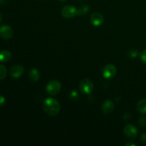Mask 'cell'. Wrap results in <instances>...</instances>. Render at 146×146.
Instances as JSON below:
<instances>
[{"label":"cell","mask_w":146,"mask_h":146,"mask_svg":"<svg viewBox=\"0 0 146 146\" xmlns=\"http://www.w3.org/2000/svg\"><path fill=\"white\" fill-rule=\"evenodd\" d=\"M60 104L56 99L53 98H48L44 101L43 109L44 112L51 116L58 115L60 111Z\"/></svg>","instance_id":"6da1fadb"},{"label":"cell","mask_w":146,"mask_h":146,"mask_svg":"<svg viewBox=\"0 0 146 146\" xmlns=\"http://www.w3.org/2000/svg\"><path fill=\"white\" fill-rule=\"evenodd\" d=\"M79 90L82 94H90L94 88V83L89 78H84L79 84Z\"/></svg>","instance_id":"7a4b0ae2"},{"label":"cell","mask_w":146,"mask_h":146,"mask_svg":"<svg viewBox=\"0 0 146 146\" xmlns=\"http://www.w3.org/2000/svg\"><path fill=\"white\" fill-rule=\"evenodd\" d=\"M61 83L56 80H53V81H49L47 84L46 90L48 94L51 96H56L61 91Z\"/></svg>","instance_id":"3957f363"},{"label":"cell","mask_w":146,"mask_h":146,"mask_svg":"<svg viewBox=\"0 0 146 146\" xmlns=\"http://www.w3.org/2000/svg\"><path fill=\"white\" fill-rule=\"evenodd\" d=\"M117 72V68L113 64H107L102 69V75L105 78H113L115 76Z\"/></svg>","instance_id":"277c9868"},{"label":"cell","mask_w":146,"mask_h":146,"mask_svg":"<svg viewBox=\"0 0 146 146\" xmlns=\"http://www.w3.org/2000/svg\"><path fill=\"white\" fill-rule=\"evenodd\" d=\"M77 9L73 6H65L61 9V15L66 19H71L76 16Z\"/></svg>","instance_id":"5b68a950"},{"label":"cell","mask_w":146,"mask_h":146,"mask_svg":"<svg viewBox=\"0 0 146 146\" xmlns=\"http://www.w3.org/2000/svg\"><path fill=\"white\" fill-rule=\"evenodd\" d=\"M13 33V29L10 26L3 25L0 27V37L3 39H10L12 37Z\"/></svg>","instance_id":"8992f818"},{"label":"cell","mask_w":146,"mask_h":146,"mask_svg":"<svg viewBox=\"0 0 146 146\" xmlns=\"http://www.w3.org/2000/svg\"><path fill=\"white\" fill-rule=\"evenodd\" d=\"M123 133L127 138H131V139L136 138V136L138 135V130L133 125H131V124L125 125L123 130Z\"/></svg>","instance_id":"52a82bcc"},{"label":"cell","mask_w":146,"mask_h":146,"mask_svg":"<svg viewBox=\"0 0 146 146\" xmlns=\"http://www.w3.org/2000/svg\"><path fill=\"white\" fill-rule=\"evenodd\" d=\"M24 68L21 65H14L10 68L9 75L13 78H19L24 74Z\"/></svg>","instance_id":"ba28073f"},{"label":"cell","mask_w":146,"mask_h":146,"mask_svg":"<svg viewBox=\"0 0 146 146\" xmlns=\"http://www.w3.org/2000/svg\"><path fill=\"white\" fill-rule=\"evenodd\" d=\"M91 22L94 27H99L101 24H103L104 21V18L101 14L98 12H94L91 14Z\"/></svg>","instance_id":"9c48e42d"},{"label":"cell","mask_w":146,"mask_h":146,"mask_svg":"<svg viewBox=\"0 0 146 146\" xmlns=\"http://www.w3.org/2000/svg\"><path fill=\"white\" fill-rule=\"evenodd\" d=\"M101 110H102L103 113L105 114H109L113 112L114 110V104L111 100L108 99L106 100L102 104L101 106Z\"/></svg>","instance_id":"30bf717a"},{"label":"cell","mask_w":146,"mask_h":146,"mask_svg":"<svg viewBox=\"0 0 146 146\" xmlns=\"http://www.w3.org/2000/svg\"><path fill=\"white\" fill-rule=\"evenodd\" d=\"M29 79L32 81H37L40 78V73L36 68H32L29 71Z\"/></svg>","instance_id":"8fae6325"},{"label":"cell","mask_w":146,"mask_h":146,"mask_svg":"<svg viewBox=\"0 0 146 146\" xmlns=\"http://www.w3.org/2000/svg\"><path fill=\"white\" fill-rule=\"evenodd\" d=\"M11 53L7 50L0 51V62H7L11 58Z\"/></svg>","instance_id":"7c38bea8"},{"label":"cell","mask_w":146,"mask_h":146,"mask_svg":"<svg viewBox=\"0 0 146 146\" xmlns=\"http://www.w3.org/2000/svg\"><path fill=\"white\" fill-rule=\"evenodd\" d=\"M137 110L142 114H146V99H141L137 104Z\"/></svg>","instance_id":"4fadbf2b"},{"label":"cell","mask_w":146,"mask_h":146,"mask_svg":"<svg viewBox=\"0 0 146 146\" xmlns=\"http://www.w3.org/2000/svg\"><path fill=\"white\" fill-rule=\"evenodd\" d=\"M89 11V7L88 5H82L77 9V16H83L87 14Z\"/></svg>","instance_id":"5bb4252c"},{"label":"cell","mask_w":146,"mask_h":146,"mask_svg":"<svg viewBox=\"0 0 146 146\" xmlns=\"http://www.w3.org/2000/svg\"><path fill=\"white\" fill-rule=\"evenodd\" d=\"M7 75V68L2 64H0V81L3 80Z\"/></svg>","instance_id":"9a60e30c"},{"label":"cell","mask_w":146,"mask_h":146,"mask_svg":"<svg viewBox=\"0 0 146 146\" xmlns=\"http://www.w3.org/2000/svg\"><path fill=\"white\" fill-rule=\"evenodd\" d=\"M128 55L131 58H135V57L138 56L139 55V52H138V50L136 49H131L128 51Z\"/></svg>","instance_id":"2e32d148"},{"label":"cell","mask_w":146,"mask_h":146,"mask_svg":"<svg viewBox=\"0 0 146 146\" xmlns=\"http://www.w3.org/2000/svg\"><path fill=\"white\" fill-rule=\"evenodd\" d=\"M141 60H142L143 62L146 64V49L143 50V51L141 53Z\"/></svg>","instance_id":"e0dca14e"},{"label":"cell","mask_w":146,"mask_h":146,"mask_svg":"<svg viewBox=\"0 0 146 146\" xmlns=\"http://www.w3.org/2000/svg\"><path fill=\"white\" fill-rule=\"evenodd\" d=\"M138 123H139V125H141V126H145V125H146L145 117H141V118L139 119Z\"/></svg>","instance_id":"ac0fdd59"},{"label":"cell","mask_w":146,"mask_h":146,"mask_svg":"<svg viewBox=\"0 0 146 146\" xmlns=\"http://www.w3.org/2000/svg\"><path fill=\"white\" fill-rule=\"evenodd\" d=\"M6 103V99L4 96H0V107L4 106V104Z\"/></svg>","instance_id":"d6986e66"},{"label":"cell","mask_w":146,"mask_h":146,"mask_svg":"<svg viewBox=\"0 0 146 146\" xmlns=\"http://www.w3.org/2000/svg\"><path fill=\"white\" fill-rule=\"evenodd\" d=\"M141 142L143 143H146V133H143L141 136Z\"/></svg>","instance_id":"ffe728a7"},{"label":"cell","mask_w":146,"mask_h":146,"mask_svg":"<svg viewBox=\"0 0 146 146\" xmlns=\"http://www.w3.org/2000/svg\"><path fill=\"white\" fill-rule=\"evenodd\" d=\"M7 0H0V6H4L6 4Z\"/></svg>","instance_id":"44dd1931"},{"label":"cell","mask_w":146,"mask_h":146,"mask_svg":"<svg viewBox=\"0 0 146 146\" xmlns=\"http://www.w3.org/2000/svg\"><path fill=\"white\" fill-rule=\"evenodd\" d=\"M3 20V15L1 13H0V23L1 22V21Z\"/></svg>","instance_id":"7402d4cb"},{"label":"cell","mask_w":146,"mask_h":146,"mask_svg":"<svg viewBox=\"0 0 146 146\" xmlns=\"http://www.w3.org/2000/svg\"><path fill=\"white\" fill-rule=\"evenodd\" d=\"M125 145H133V146H135L136 145H135V144H133V143H126V144H125Z\"/></svg>","instance_id":"603a6c76"},{"label":"cell","mask_w":146,"mask_h":146,"mask_svg":"<svg viewBox=\"0 0 146 146\" xmlns=\"http://www.w3.org/2000/svg\"><path fill=\"white\" fill-rule=\"evenodd\" d=\"M58 1H65L66 0H58Z\"/></svg>","instance_id":"cb8c5ba5"}]
</instances>
